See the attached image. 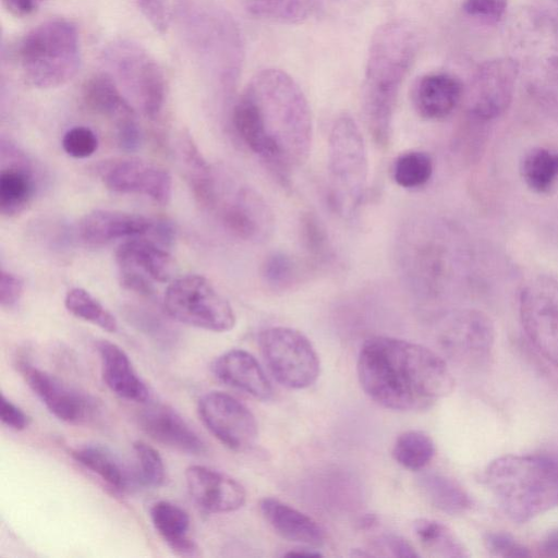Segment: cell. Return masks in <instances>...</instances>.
Listing matches in <instances>:
<instances>
[{"label": "cell", "instance_id": "obj_1", "mask_svg": "<svg viewBox=\"0 0 558 558\" xmlns=\"http://www.w3.org/2000/svg\"><path fill=\"white\" fill-rule=\"evenodd\" d=\"M241 141L282 184L304 165L313 143V119L299 84L284 71L257 72L232 109Z\"/></svg>", "mask_w": 558, "mask_h": 558}, {"label": "cell", "instance_id": "obj_2", "mask_svg": "<svg viewBox=\"0 0 558 558\" xmlns=\"http://www.w3.org/2000/svg\"><path fill=\"white\" fill-rule=\"evenodd\" d=\"M357 376L373 401L403 412L429 409L454 387L453 376L438 353L387 336H375L363 343Z\"/></svg>", "mask_w": 558, "mask_h": 558}, {"label": "cell", "instance_id": "obj_3", "mask_svg": "<svg viewBox=\"0 0 558 558\" xmlns=\"http://www.w3.org/2000/svg\"><path fill=\"white\" fill-rule=\"evenodd\" d=\"M417 49V34L404 20L381 24L371 38L361 104L366 129L379 147L390 143L398 96Z\"/></svg>", "mask_w": 558, "mask_h": 558}, {"label": "cell", "instance_id": "obj_4", "mask_svg": "<svg viewBox=\"0 0 558 558\" xmlns=\"http://www.w3.org/2000/svg\"><path fill=\"white\" fill-rule=\"evenodd\" d=\"M172 17L201 74L222 93H232L243 62V41L232 15L215 0H177Z\"/></svg>", "mask_w": 558, "mask_h": 558}, {"label": "cell", "instance_id": "obj_5", "mask_svg": "<svg viewBox=\"0 0 558 558\" xmlns=\"http://www.w3.org/2000/svg\"><path fill=\"white\" fill-rule=\"evenodd\" d=\"M484 482L514 522H527L558 507V460L554 453L498 457L485 469Z\"/></svg>", "mask_w": 558, "mask_h": 558}, {"label": "cell", "instance_id": "obj_6", "mask_svg": "<svg viewBox=\"0 0 558 558\" xmlns=\"http://www.w3.org/2000/svg\"><path fill=\"white\" fill-rule=\"evenodd\" d=\"M14 57L29 86L47 89L63 85L81 65L77 28L65 19L41 22L19 40Z\"/></svg>", "mask_w": 558, "mask_h": 558}, {"label": "cell", "instance_id": "obj_7", "mask_svg": "<svg viewBox=\"0 0 558 558\" xmlns=\"http://www.w3.org/2000/svg\"><path fill=\"white\" fill-rule=\"evenodd\" d=\"M328 186L339 216L352 218L363 204L368 183V156L356 121L342 113L333 121L328 138Z\"/></svg>", "mask_w": 558, "mask_h": 558}, {"label": "cell", "instance_id": "obj_8", "mask_svg": "<svg viewBox=\"0 0 558 558\" xmlns=\"http://www.w3.org/2000/svg\"><path fill=\"white\" fill-rule=\"evenodd\" d=\"M105 65L135 99L143 113L156 119L166 101V77L156 59L140 44L117 39L102 52Z\"/></svg>", "mask_w": 558, "mask_h": 558}, {"label": "cell", "instance_id": "obj_9", "mask_svg": "<svg viewBox=\"0 0 558 558\" xmlns=\"http://www.w3.org/2000/svg\"><path fill=\"white\" fill-rule=\"evenodd\" d=\"M163 306L173 319L208 331L226 332L235 325L228 300L201 275L174 279L166 289Z\"/></svg>", "mask_w": 558, "mask_h": 558}, {"label": "cell", "instance_id": "obj_10", "mask_svg": "<svg viewBox=\"0 0 558 558\" xmlns=\"http://www.w3.org/2000/svg\"><path fill=\"white\" fill-rule=\"evenodd\" d=\"M258 344L269 372L282 386L304 389L318 378V354L301 331L283 326L269 327L260 331Z\"/></svg>", "mask_w": 558, "mask_h": 558}, {"label": "cell", "instance_id": "obj_11", "mask_svg": "<svg viewBox=\"0 0 558 558\" xmlns=\"http://www.w3.org/2000/svg\"><path fill=\"white\" fill-rule=\"evenodd\" d=\"M519 315L530 342L558 369V278H530L519 293Z\"/></svg>", "mask_w": 558, "mask_h": 558}, {"label": "cell", "instance_id": "obj_12", "mask_svg": "<svg viewBox=\"0 0 558 558\" xmlns=\"http://www.w3.org/2000/svg\"><path fill=\"white\" fill-rule=\"evenodd\" d=\"M437 339L449 359L470 368H480L487 366L493 359L495 326L492 318L480 310H457L441 320Z\"/></svg>", "mask_w": 558, "mask_h": 558}, {"label": "cell", "instance_id": "obj_13", "mask_svg": "<svg viewBox=\"0 0 558 558\" xmlns=\"http://www.w3.org/2000/svg\"><path fill=\"white\" fill-rule=\"evenodd\" d=\"M520 72L511 57H498L478 64L466 90V110L475 121H492L509 108Z\"/></svg>", "mask_w": 558, "mask_h": 558}, {"label": "cell", "instance_id": "obj_14", "mask_svg": "<svg viewBox=\"0 0 558 558\" xmlns=\"http://www.w3.org/2000/svg\"><path fill=\"white\" fill-rule=\"evenodd\" d=\"M197 411L207 429L226 447L243 451L254 445L258 425L250 409L222 391L205 393Z\"/></svg>", "mask_w": 558, "mask_h": 558}, {"label": "cell", "instance_id": "obj_15", "mask_svg": "<svg viewBox=\"0 0 558 558\" xmlns=\"http://www.w3.org/2000/svg\"><path fill=\"white\" fill-rule=\"evenodd\" d=\"M17 369L27 386L57 418L70 424H84L98 412L96 400L54 375L25 360H19Z\"/></svg>", "mask_w": 558, "mask_h": 558}, {"label": "cell", "instance_id": "obj_16", "mask_svg": "<svg viewBox=\"0 0 558 558\" xmlns=\"http://www.w3.org/2000/svg\"><path fill=\"white\" fill-rule=\"evenodd\" d=\"M105 186L112 192L142 194L167 205L172 196V178L162 167L138 158L116 159L99 166Z\"/></svg>", "mask_w": 558, "mask_h": 558}, {"label": "cell", "instance_id": "obj_17", "mask_svg": "<svg viewBox=\"0 0 558 558\" xmlns=\"http://www.w3.org/2000/svg\"><path fill=\"white\" fill-rule=\"evenodd\" d=\"M185 482L192 500L209 513L235 511L246 499L245 489L236 480L205 465H190Z\"/></svg>", "mask_w": 558, "mask_h": 558}, {"label": "cell", "instance_id": "obj_18", "mask_svg": "<svg viewBox=\"0 0 558 558\" xmlns=\"http://www.w3.org/2000/svg\"><path fill=\"white\" fill-rule=\"evenodd\" d=\"M223 226L245 241H265L271 236L275 217L271 208L256 191L242 187L221 209Z\"/></svg>", "mask_w": 558, "mask_h": 558}, {"label": "cell", "instance_id": "obj_19", "mask_svg": "<svg viewBox=\"0 0 558 558\" xmlns=\"http://www.w3.org/2000/svg\"><path fill=\"white\" fill-rule=\"evenodd\" d=\"M138 424L155 441L189 454H202L206 447L197 433L169 405L151 403L142 409Z\"/></svg>", "mask_w": 558, "mask_h": 558}, {"label": "cell", "instance_id": "obj_20", "mask_svg": "<svg viewBox=\"0 0 558 558\" xmlns=\"http://www.w3.org/2000/svg\"><path fill=\"white\" fill-rule=\"evenodd\" d=\"M158 220L120 210L96 209L80 220L78 234L88 244H105L119 239L155 236Z\"/></svg>", "mask_w": 558, "mask_h": 558}, {"label": "cell", "instance_id": "obj_21", "mask_svg": "<svg viewBox=\"0 0 558 558\" xmlns=\"http://www.w3.org/2000/svg\"><path fill=\"white\" fill-rule=\"evenodd\" d=\"M0 213L4 217L21 214L31 203L35 193V177L25 157L11 144H1Z\"/></svg>", "mask_w": 558, "mask_h": 558}, {"label": "cell", "instance_id": "obj_22", "mask_svg": "<svg viewBox=\"0 0 558 558\" xmlns=\"http://www.w3.org/2000/svg\"><path fill=\"white\" fill-rule=\"evenodd\" d=\"M463 95V84L457 76L445 72L428 73L415 82L412 102L420 117L439 121L456 110Z\"/></svg>", "mask_w": 558, "mask_h": 558}, {"label": "cell", "instance_id": "obj_23", "mask_svg": "<svg viewBox=\"0 0 558 558\" xmlns=\"http://www.w3.org/2000/svg\"><path fill=\"white\" fill-rule=\"evenodd\" d=\"M211 372L221 383L256 399L269 400L272 386L258 361L241 349L229 350L211 364Z\"/></svg>", "mask_w": 558, "mask_h": 558}, {"label": "cell", "instance_id": "obj_24", "mask_svg": "<svg viewBox=\"0 0 558 558\" xmlns=\"http://www.w3.org/2000/svg\"><path fill=\"white\" fill-rule=\"evenodd\" d=\"M259 509L268 524L283 538L306 547L318 548L325 543L320 525L307 514L274 497H265Z\"/></svg>", "mask_w": 558, "mask_h": 558}, {"label": "cell", "instance_id": "obj_25", "mask_svg": "<svg viewBox=\"0 0 558 558\" xmlns=\"http://www.w3.org/2000/svg\"><path fill=\"white\" fill-rule=\"evenodd\" d=\"M97 350L101 362L102 379L107 387L128 401H147L148 388L135 372L125 351L108 340L99 341Z\"/></svg>", "mask_w": 558, "mask_h": 558}, {"label": "cell", "instance_id": "obj_26", "mask_svg": "<svg viewBox=\"0 0 558 558\" xmlns=\"http://www.w3.org/2000/svg\"><path fill=\"white\" fill-rule=\"evenodd\" d=\"M116 262L120 269L135 270L158 282H167L174 269L171 255L143 236L123 242L116 252Z\"/></svg>", "mask_w": 558, "mask_h": 558}, {"label": "cell", "instance_id": "obj_27", "mask_svg": "<svg viewBox=\"0 0 558 558\" xmlns=\"http://www.w3.org/2000/svg\"><path fill=\"white\" fill-rule=\"evenodd\" d=\"M71 456L81 465L98 475L116 492L130 490L140 483L137 471L130 470L110 449L85 445L72 449Z\"/></svg>", "mask_w": 558, "mask_h": 558}, {"label": "cell", "instance_id": "obj_28", "mask_svg": "<svg viewBox=\"0 0 558 558\" xmlns=\"http://www.w3.org/2000/svg\"><path fill=\"white\" fill-rule=\"evenodd\" d=\"M82 96L89 110L112 120L116 126L136 118L133 107L107 72L90 76L83 86Z\"/></svg>", "mask_w": 558, "mask_h": 558}, {"label": "cell", "instance_id": "obj_29", "mask_svg": "<svg viewBox=\"0 0 558 558\" xmlns=\"http://www.w3.org/2000/svg\"><path fill=\"white\" fill-rule=\"evenodd\" d=\"M153 525L167 545L180 556H194L197 546L189 536L187 512L170 501L160 500L150 508Z\"/></svg>", "mask_w": 558, "mask_h": 558}, {"label": "cell", "instance_id": "obj_30", "mask_svg": "<svg viewBox=\"0 0 558 558\" xmlns=\"http://www.w3.org/2000/svg\"><path fill=\"white\" fill-rule=\"evenodd\" d=\"M180 155L194 198L205 208L216 207L218 194L215 177L191 136L184 135L181 138Z\"/></svg>", "mask_w": 558, "mask_h": 558}, {"label": "cell", "instance_id": "obj_31", "mask_svg": "<svg viewBox=\"0 0 558 558\" xmlns=\"http://www.w3.org/2000/svg\"><path fill=\"white\" fill-rule=\"evenodd\" d=\"M417 482L429 502L447 514H462L472 507V499L466 490L447 475L426 472L417 477Z\"/></svg>", "mask_w": 558, "mask_h": 558}, {"label": "cell", "instance_id": "obj_32", "mask_svg": "<svg viewBox=\"0 0 558 558\" xmlns=\"http://www.w3.org/2000/svg\"><path fill=\"white\" fill-rule=\"evenodd\" d=\"M525 185L537 194H548L558 182V150L546 147L529 149L520 162Z\"/></svg>", "mask_w": 558, "mask_h": 558}, {"label": "cell", "instance_id": "obj_33", "mask_svg": "<svg viewBox=\"0 0 558 558\" xmlns=\"http://www.w3.org/2000/svg\"><path fill=\"white\" fill-rule=\"evenodd\" d=\"M254 16L272 23L299 24L315 11L317 0H241Z\"/></svg>", "mask_w": 558, "mask_h": 558}, {"label": "cell", "instance_id": "obj_34", "mask_svg": "<svg viewBox=\"0 0 558 558\" xmlns=\"http://www.w3.org/2000/svg\"><path fill=\"white\" fill-rule=\"evenodd\" d=\"M414 533L424 548L447 558H465L470 554L457 535L444 523L421 518L413 523Z\"/></svg>", "mask_w": 558, "mask_h": 558}, {"label": "cell", "instance_id": "obj_35", "mask_svg": "<svg viewBox=\"0 0 558 558\" xmlns=\"http://www.w3.org/2000/svg\"><path fill=\"white\" fill-rule=\"evenodd\" d=\"M435 451V444L426 433L411 429L397 437L392 457L401 466L420 471L432 461Z\"/></svg>", "mask_w": 558, "mask_h": 558}, {"label": "cell", "instance_id": "obj_36", "mask_svg": "<svg viewBox=\"0 0 558 558\" xmlns=\"http://www.w3.org/2000/svg\"><path fill=\"white\" fill-rule=\"evenodd\" d=\"M434 162L430 155L423 150H408L400 154L392 166L395 182L408 190L422 187L433 175Z\"/></svg>", "mask_w": 558, "mask_h": 558}, {"label": "cell", "instance_id": "obj_37", "mask_svg": "<svg viewBox=\"0 0 558 558\" xmlns=\"http://www.w3.org/2000/svg\"><path fill=\"white\" fill-rule=\"evenodd\" d=\"M64 306L73 316L92 323L108 332H116V317L87 290L73 288L64 298Z\"/></svg>", "mask_w": 558, "mask_h": 558}, {"label": "cell", "instance_id": "obj_38", "mask_svg": "<svg viewBox=\"0 0 558 558\" xmlns=\"http://www.w3.org/2000/svg\"><path fill=\"white\" fill-rule=\"evenodd\" d=\"M302 276L301 264L283 252L269 254L262 265V277L268 288L286 291L299 283Z\"/></svg>", "mask_w": 558, "mask_h": 558}, {"label": "cell", "instance_id": "obj_39", "mask_svg": "<svg viewBox=\"0 0 558 558\" xmlns=\"http://www.w3.org/2000/svg\"><path fill=\"white\" fill-rule=\"evenodd\" d=\"M138 466L136 468L140 483L148 487H159L165 482L166 469L159 452L146 444L137 440L133 444Z\"/></svg>", "mask_w": 558, "mask_h": 558}, {"label": "cell", "instance_id": "obj_40", "mask_svg": "<svg viewBox=\"0 0 558 558\" xmlns=\"http://www.w3.org/2000/svg\"><path fill=\"white\" fill-rule=\"evenodd\" d=\"M301 236L304 248L311 255L312 262L323 263L329 258L331 250L326 230L314 214L303 215Z\"/></svg>", "mask_w": 558, "mask_h": 558}, {"label": "cell", "instance_id": "obj_41", "mask_svg": "<svg viewBox=\"0 0 558 558\" xmlns=\"http://www.w3.org/2000/svg\"><path fill=\"white\" fill-rule=\"evenodd\" d=\"M98 137L87 126L76 125L69 129L62 137L63 150L73 158H87L98 148Z\"/></svg>", "mask_w": 558, "mask_h": 558}, {"label": "cell", "instance_id": "obj_42", "mask_svg": "<svg viewBox=\"0 0 558 558\" xmlns=\"http://www.w3.org/2000/svg\"><path fill=\"white\" fill-rule=\"evenodd\" d=\"M487 551L494 557H529L530 549L505 532H488L484 536Z\"/></svg>", "mask_w": 558, "mask_h": 558}, {"label": "cell", "instance_id": "obj_43", "mask_svg": "<svg viewBox=\"0 0 558 558\" xmlns=\"http://www.w3.org/2000/svg\"><path fill=\"white\" fill-rule=\"evenodd\" d=\"M508 0H464V12L486 24H496L502 20Z\"/></svg>", "mask_w": 558, "mask_h": 558}, {"label": "cell", "instance_id": "obj_44", "mask_svg": "<svg viewBox=\"0 0 558 558\" xmlns=\"http://www.w3.org/2000/svg\"><path fill=\"white\" fill-rule=\"evenodd\" d=\"M138 10L156 32L168 31L172 19L170 0H134Z\"/></svg>", "mask_w": 558, "mask_h": 558}, {"label": "cell", "instance_id": "obj_45", "mask_svg": "<svg viewBox=\"0 0 558 558\" xmlns=\"http://www.w3.org/2000/svg\"><path fill=\"white\" fill-rule=\"evenodd\" d=\"M24 291V284L22 279L4 269L0 274V304L4 310L14 308Z\"/></svg>", "mask_w": 558, "mask_h": 558}, {"label": "cell", "instance_id": "obj_46", "mask_svg": "<svg viewBox=\"0 0 558 558\" xmlns=\"http://www.w3.org/2000/svg\"><path fill=\"white\" fill-rule=\"evenodd\" d=\"M129 317L138 329L146 332L156 339L165 338L167 331H170L168 326L154 314L142 310H129Z\"/></svg>", "mask_w": 558, "mask_h": 558}, {"label": "cell", "instance_id": "obj_47", "mask_svg": "<svg viewBox=\"0 0 558 558\" xmlns=\"http://www.w3.org/2000/svg\"><path fill=\"white\" fill-rule=\"evenodd\" d=\"M0 420L5 426L14 430L25 429L31 422L29 416L3 393L0 398Z\"/></svg>", "mask_w": 558, "mask_h": 558}, {"label": "cell", "instance_id": "obj_48", "mask_svg": "<svg viewBox=\"0 0 558 558\" xmlns=\"http://www.w3.org/2000/svg\"><path fill=\"white\" fill-rule=\"evenodd\" d=\"M151 279L147 276L130 269H120V281L121 284L133 292L142 295H153L154 287L150 281Z\"/></svg>", "mask_w": 558, "mask_h": 558}, {"label": "cell", "instance_id": "obj_49", "mask_svg": "<svg viewBox=\"0 0 558 558\" xmlns=\"http://www.w3.org/2000/svg\"><path fill=\"white\" fill-rule=\"evenodd\" d=\"M117 137L120 147L133 151L141 145V130L136 119L125 121L117 126Z\"/></svg>", "mask_w": 558, "mask_h": 558}, {"label": "cell", "instance_id": "obj_50", "mask_svg": "<svg viewBox=\"0 0 558 558\" xmlns=\"http://www.w3.org/2000/svg\"><path fill=\"white\" fill-rule=\"evenodd\" d=\"M380 544L385 549L389 550L395 557L400 558H416L418 554L415 551L413 546L403 537L389 534L385 535L380 539Z\"/></svg>", "mask_w": 558, "mask_h": 558}, {"label": "cell", "instance_id": "obj_51", "mask_svg": "<svg viewBox=\"0 0 558 558\" xmlns=\"http://www.w3.org/2000/svg\"><path fill=\"white\" fill-rule=\"evenodd\" d=\"M8 13L15 17H25L40 7L45 0H1Z\"/></svg>", "mask_w": 558, "mask_h": 558}, {"label": "cell", "instance_id": "obj_52", "mask_svg": "<svg viewBox=\"0 0 558 558\" xmlns=\"http://www.w3.org/2000/svg\"><path fill=\"white\" fill-rule=\"evenodd\" d=\"M541 556L558 558V529L546 533L538 545Z\"/></svg>", "mask_w": 558, "mask_h": 558}, {"label": "cell", "instance_id": "obj_53", "mask_svg": "<svg viewBox=\"0 0 558 558\" xmlns=\"http://www.w3.org/2000/svg\"><path fill=\"white\" fill-rule=\"evenodd\" d=\"M284 556H289V557H293V556H298V557H319L322 556V554L316 550V548H311V547H304V548H301V549H292L290 550L289 553L284 554Z\"/></svg>", "mask_w": 558, "mask_h": 558}, {"label": "cell", "instance_id": "obj_54", "mask_svg": "<svg viewBox=\"0 0 558 558\" xmlns=\"http://www.w3.org/2000/svg\"><path fill=\"white\" fill-rule=\"evenodd\" d=\"M361 529H372L377 524V518L374 514H366L360 519L357 522Z\"/></svg>", "mask_w": 558, "mask_h": 558}, {"label": "cell", "instance_id": "obj_55", "mask_svg": "<svg viewBox=\"0 0 558 558\" xmlns=\"http://www.w3.org/2000/svg\"><path fill=\"white\" fill-rule=\"evenodd\" d=\"M554 456L556 457V459L558 460V453H554Z\"/></svg>", "mask_w": 558, "mask_h": 558}]
</instances>
